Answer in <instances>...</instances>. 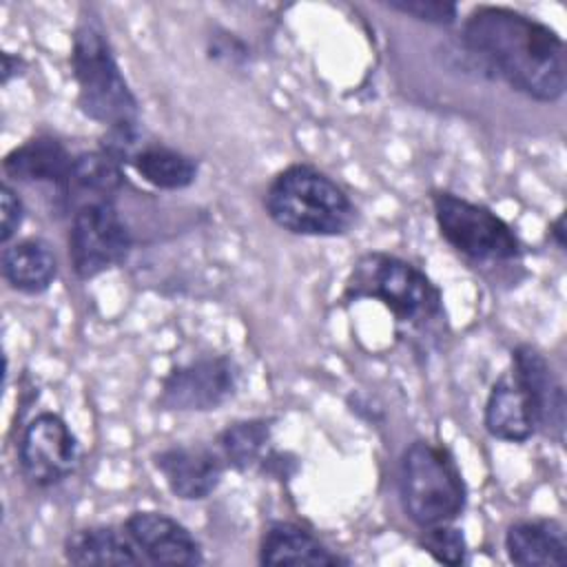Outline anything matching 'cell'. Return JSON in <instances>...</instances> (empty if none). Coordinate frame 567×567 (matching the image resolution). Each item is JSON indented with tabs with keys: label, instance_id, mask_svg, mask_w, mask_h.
I'll return each mask as SVG.
<instances>
[{
	"label": "cell",
	"instance_id": "obj_2",
	"mask_svg": "<svg viewBox=\"0 0 567 567\" xmlns=\"http://www.w3.org/2000/svg\"><path fill=\"white\" fill-rule=\"evenodd\" d=\"M264 208L279 228L306 237L343 235L357 219L348 193L308 164H292L277 173L266 188Z\"/></svg>",
	"mask_w": 567,
	"mask_h": 567
},
{
	"label": "cell",
	"instance_id": "obj_19",
	"mask_svg": "<svg viewBox=\"0 0 567 567\" xmlns=\"http://www.w3.org/2000/svg\"><path fill=\"white\" fill-rule=\"evenodd\" d=\"M124 173L122 164H117L113 157H109L102 151L80 153L73 157L69 177L60 193L78 206L97 202V199H113V195L122 188ZM75 206V208H78Z\"/></svg>",
	"mask_w": 567,
	"mask_h": 567
},
{
	"label": "cell",
	"instance_id": "obj_9",
	"mask_svg": "<svg viewBox=\"0 0 567 567\" xmlns=\"http://www.w3.org/2000/svg\"><path fill=\"white\" fill-rule=\"evenodd\" d=\"M80 445L66 421L42 412L29 421L20 439V470L35 487H51L78 467Z\"/></svg>",
	"mask_w": 567,
	"mask_h": 567
},
{
	"label": "cell",
	"instance_id": "obj_3",
	"mask_svg": "<svg viewBox=\"0 0 567 567\" xmlns=\"http://www.w3.org/2000/svg\"><path fill=\"white\" fill-rule=\"evenodd\" d=\"M71 66L78 84V104L86 117L106 128L137 122V100L93 9H84L75 27Z\"/></svg>",
	"mask_w": 567,
	"mask_h": 567
},
{
	"label": "cell",
	"instance_id": "obj_21",
	"mask_svg": "<svg viewBox=\"0 0 567 567\" xmlns=\"http://www.w3.org/2000/svg\"><path fill=\"white\" fill-rule=\"evenodd\" d=\"M270 441L268 419H246L228 425L219 436V454L226 465L244 472L261 461L266 445Z\"/></svg>",
	"mask_w": 567,
	"mask_h": 567
},
{
	"label": "cell",
	"instance_id": "obj_5",
	"mask_svg": "<svg viewBox=\"0 0 567 567\" xmlns=\"http://www.w3.org/2000/svg\"><path fill=\"white\" fill-rule=\"evenodd\" d=\"M399 494L408 518L421 529L452 523L465 507V483L445 447L410 443L399 463Z\"/></svg>",
	"mask_w": 567,
	"mask_h": 567
},
{
	"label": "cell",
	"instance_id": "obj_17",
	"mask_svg": "<svg viewBox=\"0 0 567 567\" xmlns=\"http://www.w3.org/2000/svg\"><path fill=\"white\" fill-rule=\"evenodd\" d=\"M483 421L494 439L509 443H525L536 432L532 408L518 383L509 377H503L492 385Z\"/></svg>",
	"mask_w": 567,
	"mask_h": 567
},
{
	"label": "cell",
	"instance_id": "obj_22",
	"mask_svg": "<svg viewBox=\"0 0 567 567\" xmlns=\"http://www.w3.org/2000/svg\"><path fill=\"white\" fill-rule=\"evenodd\" d=\"M421 547L443 565H463L467 560V543L461 529L452 527L450 523L427 527L421 536Z\"/></svg>",
	"mask_w": 567,
	"mask_h": 567
},
{
	"label": "cell",
	"instance_id": "obj_24",
	"mask_svg": "<svg viewBox=\"0 0 567 567\" xmlns=\"http://www.w3.org/2000/svg\"><path fill=\"white\" fill-rule=\"evenodd\" d=\"M0 206H2V233H0V241L9 244V239L16 235V230L22 224L24 217V206L20 202V197L16 195V190L4 184L2 186V195H0Z\"/></svg>",
	"mask_w": 567,
	"mask_h": 567
},
{
	"label": "cell",
	"instance_id": "obj_8",
	"mask_svg": "<svg viewBox=\"0 0 567 567\" xmlns=\"http://www.w3.org/2000/svg\"><path fill=\"white\" fill-rule=\"evenodd\" d=\"M239 388V365L224 354H206L173 368L159 390V405L177 412H210Z\"/></svg>",
	"mask_w": 567,
	"mask_h": 567
},
{
	"label": "cell",
	"instance_id": "obj_12",
	"mask_svg": "<svg viewBox=\"0 0 567 567\" xmlns=\"http://www.w3.org/2000/svg\"><path fill=\"white\" fill-rule=\"evenodd\" d=\"M155 467L182 501H204L221 483L224 458L206 445H173L155 454Z\"/></svg>",
	"mask_w": 567,
	"mask_h": 567
},
{
	"label": "cell",
	"instance_id": "obj_7",
	"mask_svg": "<svg viewBox=\"0 0 567 567\" xmlns=\"http://www.w3.org/2000/svg\"><path fill=\"white\" fill-rule=\"evenodd\" d=\"M131 230L113 199H97L73 210L69 230V257L80 279L122 264L131 250Z\"/></svg>",
	"mask_w": 567,
	"mask_h": 567
},
{
	"label": "cell",
	"instance_id": "obj_6",
	"mask_svg": "<svg viewBox=\"0 0 567 567\" xmlns=\"http://www.w3.org/2000/svg\"><path fill=\"white\" fill-rule=\"evenodd\" d=\"M434 219L443 239L476 261H507L520 257L516 233L489 208L447 190L432 197Z\"/></svg>",
	"mask_w": 567,
	"mask_h": 567
},
{
	"label": "cell",
	"instance_id": "obj_4",
	"mask_svg": "<svg viewBox=\"0 0 567 567\" xmlns=\"http://www.w3.org/2000/svg\"><path fill=\"white\" fill-rule=\"evenodd\" d=\"M343 297L354 301L377 299L405 326H425L443 315V297L436 284L410 261L388 252L359 257Z\"/></svg>",
	"mask_w": 567,
	"mask_h": 567
},
{
	"label": "cell",
	"instance_id": "obj_10",
	"mask_svg": "<svg viewBox=\"0 0 567 567\" xmlns=\"http://www.w3.org/2000/svg\"><path fill=\"white\" fill-rule=\"evenodd\" d=\"M512 379L518 383L532 408L536 430H543L551 439L563 441L565 390L549 361L536 348L523 343L512 352Z\"/></svg>",
	"mask_w": 567,
	"mask_h": 567
},
{
	"label": "cell",
	"instance_id": "obj_1",
	"mask_svg": "<svg viewBox=\"0 0 567 567\" xmlns=\"http://www.w3.org/2000/svg\"><path fill=\"white\" fill-rule=\"evenodd\" d=\"M463 42L489 71L527 97L556 102L565 93V44L547 24L507 7H478L463 24Z\"/></svg>",
	"mask_w": 567,
	"mask_h": 567
},
{
	"label": "cell",
	"instance_id": "obj_14",
	"mask_svg": "<svg viewBox=\"0 0 567 567\" xmlns=\"http://www.w3.org/2000/svg\"><path fill=\"white\" fill-rule=\"evenodd\" d=\"M73 157L69 155L66 146L49 135H38L27 140L24 144L16 146L7 153L2 168L11 179L27 182V184H55L58 188L64 186Z\"/></svg>",
	"mask_w": 567,
	"mask_h": 567
},
{
	"label": "cell",
	"instance_id": "obj_25",
	"mask_svg": "<svg viewBox=\"0 0 567 567\" xmlns=\"http://www.w3.org/2000/svg\"><path fill=\"white\" fill-rule=\"evenodd\" d=\"M22 66V60L18 55H11V53H2V84H9V80L13 75H18Z\"/></svg>",
	"mask_w": 567,
	"mask_h": 567
},
{
	"label": "cell",
	"instance_id": "obj_16",
	"mask_svg": "<svg viewBox=\"0 0 567 567\" xmlns=\"http://www.w3.org/2000/svg\"><path fill=\"white\" fill-rule=\"evenodd\" d=\"M4 281L24 295L44 292L58 277V259L44 239H22L2 252Z\"/></svg>",
	"mask_w": 567,
	"mask_h": 567
},
{
	"label": "cell",
	"instance_id": "obj_18",
	"mask_svg": "<svg viewBox=\"0 0 567 567\" xmlns=\"http://www.w3.org/2000/svg\"><path fill=\"white\" fill-rule=\"evenodd\" d=\"M64 558L73 565H142L144 558L126 532L95 525L73 532L64 540Z\"/></svg>",
	"mask_w": 567,
	"mask_h": 567
},
{
	"label": "cell",
	"instance_id": "obj_20",
	"mask_svg": "<svg viewBox=\"0 0 567 567\" xmlns=\"http://www.w3.org/2000/svg\"><path fill=\"white\" fill-rule=\"evenodd\" d=\"M135 173L155 188L182 190L197 179V162L164 144H144L128 162Z\"/></svg>",
	"mask_w": 567,
	"mask_h": 567
},
{
	"label": "cell",
	"instance_id": "obj_15",
	"mask_svg": "<svg viewBox=\"0 0 567 567\" xmlns=\"http://www.w3.org/2000/svg\"><path fill=\"white\" fill-rule=\"evenodd\" d=\"M505 549L520 567H565L567 538L554 520H518L505 532Z\"/></svg>",
	"mask_w": 567,
	"mask_h": 567
},
{
	"label": "cell",
	"instance_id": "obj_23",
	"mask_svg": "<svg viewBox=\"0 0 567 567\" xmlns=\"http://www.w3.org/2000/svg\"><path fill=\"white\" fill-rule=\"evenodd\" d=\"M390 9L412 16L421 22L430 24H452L456 20V4L441 2V0H392L388 2Z\"/></svg>",
	"mask_w": 567,
	"mask_h": 567
},
{
	"label": "cell",
	"instance_id": "obj_13",
	"mask_svg": "<svg viewBox=\"0 0 567 567\" xmlns=\"http://www.w3.org/2000/svg\"><path fill=\"white\" fill-rule=\"evenodd\" d=\"M261 565H308V567H334L348 565L346 558L330 551L312 532L295 523H272L259 543Z\"/></svg>",
	"mask_w": 567,
	"mask_h": 567
},
{
	"label": "cell",
	"instance_id": "obj_26",
	"mask_svg": "<svg viewBox=\"0 0 567 567\" xmlns=\"http://www.w3.org/2000/svg\"><path fill=\"white\" fill-rule=\"evenodd\" d=\"M551 237L558 244V248H565V215H560L554 224H551Z\"/></svg>",
	"mask_w": 567,
	"mask_h": 567
},
{
	"label": "cell",
	"instance_id": "obj_11",
	"mask_svg": "<svg viewBox=\"0 0 567 567\" xmlns=\"http://www.w3.org/2000/svg\"><path fill=\"white\" fill-rule=\"evenodd\" d=\"M124 532L144 560L155 565H202L199 540L175 518L159 512H135L126 518Z\"/></svg>",
	"mask_w": 567,
	"mask_h": 567
}]
</instances>
